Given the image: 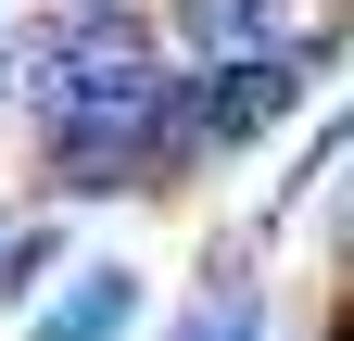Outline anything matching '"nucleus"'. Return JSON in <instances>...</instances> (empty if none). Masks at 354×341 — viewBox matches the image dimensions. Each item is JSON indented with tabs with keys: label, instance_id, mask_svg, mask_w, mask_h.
Returning a JSON list of instances; mask_svg holds the SVG:
<instances>
[{
	"label": "nucleus",
	"instance_id": "f257e3e1",
	"mask_svg": "<svg viewBox=\"0 0 354 341\" xmlns=\"http://www.w3.org/2000/svg\"><path fill=\"white\" fill-rule=\"evenodd\" d=\"M279 114H291V64L253 51V64H228V76L203 89V139H266Z\"/></svg>",
	"mask_w": 354,
	"mask_h": 341
},
{
	"label": "nucleus",
	"instance_id": "f03ea898",
	"mask_svg": "<svg viewBox=\"0 0 354 341\" xmlns=\"http://www.w3.org/2000/svg\"><path fill=\"white\" fill-rule=\"evenodd\" d=\"M127 316H140V278L102 266V278H76V304L51 316V341H127Z\"/></svg>",
	"mask_w": 354,
	"mask_h": 341
},
{
	"label": "nucleus",
	"instance_id": "7ed1b4c3",
	"mask_svg": "<svg viewBox=\"0 0 354 341\" xmlns=\"http://www.w3.org/2000/svg\"><path fill=\"white\" fill-rule=\"evenodd\" d=\"M241 38L279 51V64H304V51H329V0H241Z\"/></svg>",
	"mask_w": 354,
	"mask_h": 341
},
{
	"label": "nucleus",
	"instance_id": "20e7f679",
	"mask_svg": "<svg viewBox=\"0 0 354 341\" xmlns=\"http://www.w3.org/2000/svg\"><path fill=\"white\" fill-rule=\"evenodd\" d=\"M228 341H266V329H228Z\"/></svg>",
	"mask_w": 354,
	"mask_h": 341
},
{
	"label": "nucleus",
	"instance_id": "39448f33",
	"mask_svg": "<svg viewBox=\"0 0 354 341\" xmlns=\"http://www.w3.org/2000/svg\"><path fill=\"white\" fill-rule=\"evenodd\" d=\"M342 341H354V329H342Z\"/></svg>",
	"mask_w": 354,
	"mask_h": 341
}]
</instances>
